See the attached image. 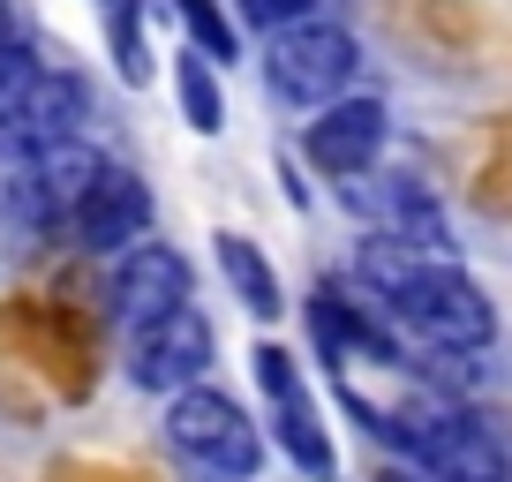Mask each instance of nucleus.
Segmentation results:
<instances>
[{
  "instance_id": "nucleus-6",
  "label": "nucleus",
  "mask_w": 512,
  "mask_h": 482,
  "mask_svg": "<svg viewBox=\"0 0 512 482\" xmlns=\"http://www.w3.org/2000/svg\"><path fill=\"white\" fill-rule=\"evenodd\" d=\"M347 189V204L369 219V234L377 241H400V249H422V257H452V219L445 204H437L430 181L415 174H377V181H339Z\"/></svg>"
},
{
  "instance_id": "nucleus-17",
  "label": "nucleus",
  "mask_w": 512,
  "mask_h": 482,
  "mask_svg": "<svg viewBox=\"0 0 512 482\" xmlns=\"http://www.w3.org/2000/svg\"><path fill=\"white\" fill-rule=\"evenodd\" d=\"M249 370H256V392H264V400H294V392H309V377H302V362H294L287 347H272V339H264V347L249 354Z\"/></svg>"
},
{
  "instance_id": "nucleus-5",
  "label": "nucleus",
  "mask_w": 512,
  "mask_h": 482,
  "mask_svg": "<svg viewBox=\"0 0 512 482\" xmlns=\"http://www.w3.org/2000/svg\"><path fill=\"white\" fill-rule=\"evenodd\" d=\"M196 302V272L189 257H181L174 241H128V249H113V272H106V317L121 324V332H144V324L174 317V309Z\"/></svg>"
},
{
  "instance_id": "nucleus-8",
  "label": "nucleus",
  "mask_w": 512,
  "mask_h": 482,
  "mask_svg": "<svg viewBox=\"0 0 512 482\" xmlns=\"http://www.w3.org/2000/svg\"><path fill=\"white\" fill-rule=\"evenodd\" d=\"M211 347H219V339H211V317L189 302V309H174V317L144 324V332H128V385L174 400V392L204 385Z\"/></svg>"
},
{
  "instance_id": "nucleus-21",
  "label": "nucleus",
  "mask_w": 512,
  "mask_h": 482,
  "mask_svg": "<svg viewBox=\"0 0 512 482\" xmlns=\"http://www.w3.org/2000/svg\"><path fill=\"white\" fill-rule=\"evenodd\" d=\"M106 8H113V0H106Z\"/></svg>"
},
{
  "instance_id": "nucleus-13",
  "label": "nucleus",
  "mask_w": 512,
  "mask_h": 482,
  "mask_svg": "<svg viewBox=\"0 0 512 482\" xmlns=\"http://www.w3.org/2000/svg\"><path fill=\"white\" fill-rule=\"evenodd\" d=\"M272 437H279V452H287L309 482H332L339 475V445H332V430H324V415H317V392L279 400L272 407Z\"/></svg>"
},
{
  "instance_id": "nucleus-10",
  "label": "nucleus",
  "mask_w": 512,
  "mask_h": 482,
  "mask_svg": "<svg viewBox=\"0 0 512 482\" xmlns=\"http://www.w3.org/2000/svg\"><path fill=\"white\" fill-rule=\"evenodd\" d=\"M91 83L76 76V68H38L31 91H23V113H16V136L23 151L38 144H61V136H83V121H91Z\"/></svg>"
},
{
  "instance_id": "nucleus-15",
  "label": "nucleus",
  "mask_w": 512,
  "mask_h": 482,
  "mask_svg": "<svg viewBox=\"0 0 512 482\" xmlns=\"http://www.w3.org/2000/svg\"><path fill=\"white\" fill-rule=\"evenodd\" d=\"M174 16H181L189 46L204 53L211 68H219V61H234V53H241V38H234V23H226V8H219V0H174Z\"/></svg>"
},
{
  "instance_id": "nucleus-2",
  "label": "nucleus",
  "mask_w": 512,
  "mask_h": 482,
  "mask_svg": "<svg viewBox=\"0 0 512 482\" xmlns=\"http://www.w3.org/2000/svg\"><path fill=\"white\" fill-rule=\"evenodd\" d=\"M369 430L430 482H512L505 437H497L482 415H467V407H445V400L384 407V415H369Z\"/></svg>"
},
{
  "instance_id": "nucleus-20",
  "label": "nucleus",
  "mask_w": 512,
  "mask_h": 482,
  "mask_svg": "<svg viewBox=\"0 0 512 482\" xmlns=\"http://www.w3.org/2000/svg\"><path fill=\"white\" fill-rule=\"evenodd\" d=\"M377 482H430V475H415V467H384Z\"/></svg>"
},
{
  "instance_id": "nucleus-19",
  "label": "nucleus",
  "mask_w": 512,
  "mask_h": 482,
  "mask_svg": "<svg viewBox=\"0 0 512 482\" xmlns=\"http://www.w3.org/2000/svg\"><path fill=\"white\" fill-rule=\"evenodd\" d=\"M0 46H23V16L8 8V0H0Z\"/></svg>"
},
{
  "instance_id": "nucleus-1",
  "label": "nucleus",
  "mask_w": 512,
  "mask_h": 482,
  "mask_svg": "<svg viewBox=\"0 0 512 482\" xmlns=\"http://www.w3.org/2000/svg\"><path fill=\"white\" fill-rule=\"evenodd\" d=\"M354 272L369 279V294L384 302V317L400 324L407 339H422L430 354H482L497 339V309L475 279L452 257H422V249H400V241H362Z\"/></svg>"
},
{
  "instance_id": "nucleus-12",
  "label": "nucleus",
  "mask_w": 512,
  "mask_h": 482,
  "mask_svg": "<svg viewBox=\"0 0 512 482\" xmlns=\"http://www.w3.org/2000/svg\"><path fill=\"white\" fill-rule=\"evenodd\" d=\"M211 257H219V279L234 287V302L249 309V317H264V324H272L279 309H287V287H279L272 257H264V249H256L249 234H234V226H226V234H211Z\"/></svg>"
},
{
  "instance_id": "nucleus-9",
  "label": "nucleus",
  "mask_w": 512,
  "mask_h": 482,
  "mask_svg": "<svg viewBox=\"0 0 512 482\" xmlns=\"http://www.w3.org/2000/svg\"><path fill=\"white\" fill-rule=\"evenodd\" d=\"M68 234H76V249H91V257H113V249H128V241L151 234V181L136 174V166H113L83 189V204L68 211Z\"/></svg>"
},
{
  "instance_id": "nucleus-4",
  "label": "nucleus",
  "mask_w": 512,
  "mask_h": 482,
  "mask_svg": "<svg viewBox=\"0 0 512 482\" xmlns=\"http://www.w3.org/2000/svg\"><path fill=\"white\" fill-rule=\"evenodd\" d=\"M354 76H362V46H354V31L332 23V16L287 23V31L264 38V83H272L287 106H302V113L347 98Z\"/></svg>"
},
{
  "instance_id": "nucleus-18",
  "label": "nucleus",
  "mask_w": 512,
  "mask_h": 482,
  "mask_svg": "<svg viewBox=\"0 0 512 482\" xmlns=\"http://www.w3.org/2000/svg\"><path fill=\"white\" fill-rule=\"evenodd\" d=\"M234 16L249 23L256 38H272V31H287V23H309V16H324V0H234Z\"/></svg>"
},
{
  "instance_id": "nucleus-14",
  "label": "nucleus",
  "mask_w": 512,
  "mask_h": 482,
  "mask_svg": "<svg viewBox=\"0 0 512 482\" xmlns=\"http://www.w3.org/2000/svg\"><path fill=\"white\" fill-rule=\"evenodd\" d=\"M174 98H181V113H189V129H196V136H219V129H226V91H219V68H211L196 46L174 61Z\"/></svg>"
},
{
  "instance_id": "nucleus-16",
  "label": "nucleus",
  "mask_w": 512,
  "mask_h": 482,
  "mask_svg": "<svg viewBox=\"0 0 512 482\" xmlns=\"http://www.w3.org/2000/svg\"><path fill=\"white\" fill-rule=\"evenodd\" d=\"M106 46H113V68H121L128 83L151 76V46H144V16L128 8V0H113L106 8Z\"/></svg>"
},
{
  "instance_id": "nucleus-11",
  "label": "nucleus",
  "mask_w": 512,
  "mask_h": 482,
  "mask_svg": "<svg viewBox=\"0 0 512 482\" xmlns=\"http://www.w3.org/2000/svg\"><path fill=\"white\" fill-rule=\"evenodd\" d=\"M98 174H106V159H98L91 136H61V144L23 151V181H31V196H38V211H46V219H68Z\"/></svg>"
},
{
  "instance_id": "nucleus-3",
  "label": "nucleus",
  "mask_w": 512,
  "mask_h": 482,
  "mask_svg": "<svg viewBox=\"0 0 512 482\" xmlns=\"http://www.w3.org/2000/svg\"><path fill=\"white\" fill-rule=\"evenodd\" d=\"M166 460L181 482H264V437L234 392L189 385L166 400Z\"/></svg>"
},
{
  "instance_id": "nucleus-7",
  "label": "nucleus",
  "mask_w": 512,
  "mask_h": 482,
  "mask_svg": "<svg viewBox=\"0 0 512 482\" xmlns=\"http://www.w3.org/2000/svg\"><path fill=\"white\" fill-rule=\"evenodd\" d=\"M384 136H392V113H384V98H377V91H347V98H332V106L309 113L302 151H309V166H317V174L362 181V174H377Z\"/></svg>"
}]
</instances>
